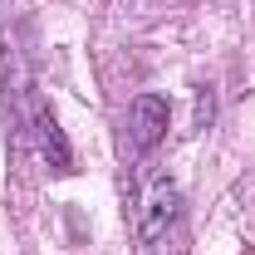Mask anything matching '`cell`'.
<instances>
[{
    "instance_id": "obj_2",
    "label": "cell",
    "mask_w": 255,
    "mask_h": 255,
    "mask_svg": "<svg viewBox=\"0 0 255 255\" xmlns=\"http://www.w3.org/2000/svg\"><path fill=\"white\" fill-rule=\"evenodd\" d=\"M162 137H167V98L157 94H142L132 98V108H128V123H123V147L128 152H152Z\"/></svg>"
},
{
    "instance_id": "obj_3",
    "label": "cell",
    "mask_w": 255,
    "mask_h": 255,
    "mask_svg": "<svg viewBox=\"0 0 255 255\" xmlns=\"http://www.w3.org/2000/svg\"><path fill=\"white\" fill-rule=\"evenodd\" d=\"M34 142H39V157L49 162V172L64 177V172H69V142H64L59 123H54V113H49L44 103H34Z\"/></svg>"
},
{
    "instance_id": "obj_1",
    "label": "cell",
    "mask_w": 255,
    "mask_h": 255,
    "mask_svg": "<svg viewBox=\"0 0 255 255\" xmlns=\"http://www.w3.org/2000/svg\"><path fill=\"white\" fill-rule=\"evenodd\" d=\"M137 231L157 255L182 251V196L167 177H147L137 187Z\"/></svg>"
}]
</instances>
